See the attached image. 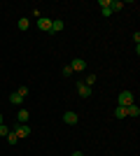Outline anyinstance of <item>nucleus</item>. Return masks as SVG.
Listing matches in <instances>:
<instances>
[{"label": "nucleus", "instance_id": "nucleus-1", "mask_svg": "<svg viewBox=\"0 0 140 156\" xmlns=\"http://www.w3.org/2000/svg\"><path fill=\"white\" fill-rule=\"evenodd\" d=\"M117 105H119V107H128V105H133V93H131V91H121L119 98H117Z\"/></svg>", "mask_w": 140, "mask_h": 156}, {"label": "nucleus", "instance_id": "nucleus-2", "mask_svg": "<svg viewBox=\"0 0 140 156\" xmlns=\"http://www.w3.org/2000/svg\"><path fill=\"white\" fill-rule=\"evenodd\" d=\"M84 68H87V61H82V58L70 61V70H73V72H82Z\"/></svg>", "mask_w": 140, "mask_h": 156}, {"label": "nucleus", "instance_id": "nucleus-3", "mask_svg": "<svg viewBox=\"0 0 140 156\" xmlns=\"http://www.w3.org/2000/svg\"><path fill=\"white\" fill-rule=\"evenodd\" d=\"M38 28H40V30H45V33H49V30H52V19L40 16V19H38Z\"/></svg>", "mask_w": 140, "mask_h": 156}, {"label": "nucleus", "instance_id": "nucleus-4", "mask_svg": "<svg viewBox=\"0 0 140 156\" xmlns=\"http://www.w3.org/2000/svg\"><path fill=\"white\" fill-rule=\"evenodd\" d=\"M14 133H16V137L21 140V137H28V135H31V128H28L26 124H19L16 128H14Z\"/></svg>", "mask_w": 140, "mask_h": 156}, {"label": "nucleus", "instance_id": "nucleus-5", "mask_svg": "<svg viewBox=\"0 0 140 156\" xmlns=\"http://www.w3.org/2000/svg\"><path fill=\"white\" fill-rule=\"evenodd\" d=\"M63 121H66L68 126H75L77 121H80V117H77V114H75V112L70 110V112H66V114H63Z\"/></svg>", "mask_w": 140, "mask_h": 156}, {"label": "nucleus", "instance_id": "nucleus-6", "mask_svg": "<svg viewBox=\"0 0 140 156\" xmlns=\"http://www.w3.org/2000/svg\"><path fill=\"white\" fill-rule=\"evenodd\" d=\"M77 93H80L82 98H89V96H91V89H89L87 84H82V82H80V84H77Z\"/></svg>", "mask_w": 140, "mask_h": 156}, {"label": "nucleus", "instance_id": "nucleus-7", "mask_svg": "<svg viewBox=\"0 0 140 156\" xmlns=\"http://www.w3.org/2000/svg\"><path fill=\"white\" fill-rule=\"evenodd\" d=\"M28 117H31V114H28V110H23V107H21V110L16 112V121H19V124H26V121H28Z\"/></svg>", "mask_w": 140, "mask_h": 156}, {"label": "nucleus", "instance_id": "nucleus-8", "mask_svg": "<svg viewBox=\"0 0 140 156\" xmlns=\"http://www.w3.org/2000/svg\"><path fill=\"white\" fill-rule=\"evenodd\" d=\"M126 117H140V107H138L135 103L126 107Z\"/></svg>", "mask_w": 140, "mask_h": 156}, {"label": "nucleus", "instance_id": "nucleus-9", "mask_svg": "<svg viewBox=\"0 0 140 156\" xmlns=\"http://www.w3.org/2000/svg\"><path fill=\"white\" fill-rule=\"evenodd\" d=\"M63 30V21L61 19H52V30L49 33H61Z\"/></svg>", "mask_w": 140, "mask_h": 156}, {"label": "nucleus", "instance_id": "nucleus-10", "mask_svg": "<svg viewBox=\"0 0 140 156\" xmlns=\"http://www.w3.org/2000/svg\"><path fill=\"white\" fill-rule=\"evenodd\" d=\"M16 26H19V30H28V28H31V23H28L26 16H21V19L16 21Z\"/></svg>", "mask_w": 140, "mask_h": 156}, {"label": "nucleus", "instance_id": "nucleus-11", "mask_svg": "<svg viewBox=\"0 0 140 156\" xmlns=\"http://www.w3.org/2000/svg\"><path fill=\"white\" fill-rule=\"evenodd\" d=\"M121 7H124V2H121V0H110V9H112V12H119Z\"/></svg>", "mask_w": 140, "mask_h": 156}, {"label": "nucleus", "instance_id": "nucleus-12", "mask_svg": "<svg viewBox=\"0 0 140 156\" xmlns=\"http://www.w3.org/2000/svg\"><path fill=\"white\" fill-rule=\"evenodd\" d=\"M9 103H12V105H21V103H23V98H21V96H19V93L14 91V93H12V96H9Z\"/></svg>", "mask_w": 140, "mask_h": 156}, {"label": "nucleus", "instance_id": "nucleus-13", "mask_svg": "<svg viewBox=\"0 0 140 156\" xmlns=\"http://www.w3.org/2000/svg\"><path fill=\"white\" fill-rule=\"evenodd\" d=\"M114 117H117V119H126V107H119V105H117V110H114Z\"/></svg>", "mask_w": 140, "mask_h": 156}, {"label": "nucleus", "instance_id": "nucleus-14", "mask_svg": "<svg viewBox=\"0 0 140 156\" xmlns=\"http://www.w3.org/2000/svg\"><path fill=\"white\" fill-rule=\"evenodd\" d=\"M7 142H9V144H16V142H19V137H16V133H14V130H9V133H7Z\"/></svg>", "mask_w": 140, "mask_h": 156}, {"label": "nucleus", "instance_id": "nucleus-15", "mask_svg": "<svg viewBox=\"0 0 140 156\" xmlns=\"http://www.w3.org/2000/svg\"><path fill=\"white\" fill-rule=\"evenodd\" d=\"M82 84H87V86H89V89H91V86H93V84H96V75H89V77H87V79H84V82H82Z\"/></svg>", "mask_w": 140, "mask_h": 156}, {"label": "nucleus", "instance_id": "nucleus-16", "mask_svg": "<svg viewBox=\"0 0 140 156\" xmlns=\"http://www.w3.org/2000/svg\"><path fill=\"white\" fill-rule=\"evenodd\" d=\"M16 93H19L21 98H26V96H28V86H19V89H16Z\"/></svg>", "mask_w": 140, "mask_h": 156}, {"label": "nucleus", "instance_id": "nucleus-17", "mask_svg": "<svg viewBox=\"0 0 140 156\" xmlns=\"http://www.w3.org/2000/svg\"><path fill=\"white\" fill-rule=\"evenodd\" d=\"M7 133H9V128H7L5 124H0V135H2V137H7Z\"/></svg>", "mask_w": 140, "mask_h": 156}, {"label": "nucleus", "instance_id": "nucleus-18", "mask_svg": "<svg viewBox=\"0 0 140 156\" xmlns=\"http://www.w3.org/2000/svg\"><path fill=\"white\" fill-rule=\"evenodd\" d=\"M98 7H103V9H105V7H110V0H98Z\"/></svg>", "mask_w": 140, "mask_h": 156}, {"label": "nucleus", "instance_id": "nucleus-19", "mask_svg": "<svg viewBox=\"0 0 140 156\" xmlns=\"http://www.w3.org/2000/svg\"><path fill=\"white\" fill-rule=\"evenodd\" d=\"M63 75H66V77H70V75H73V70H70V65H66V68H63Z\"/></svg>", "mask_w": 140, "mask_h": 156}, {"label": "nucleus", "instance_id": "nucleus-20", "mask_svg": "<svg viewBox=\"0 0 140 156\" xmlns=\"http://www.w3.org/2000/svg\"><path fill=\"white\" fill-rule=\"evenodd\" d=\"M70 156H84V154H82V151H73Z\"/></svg>", "mask_w": 140, "mask_h": 156}, {"label": "nucleus", "instance_id": "nucleus-21", "mask_svg": "<svg viewBox=\"0 0 140 156\" xmlns=\"http://www.w3.org/2000/svg\"><path fill=\"white\" fill-rule=\"evenodd\" d=\"M0 124H5V117H2V114H0Z\"/></svg>", "mask_w": 140, "mask_h": 156}]
</instances>
